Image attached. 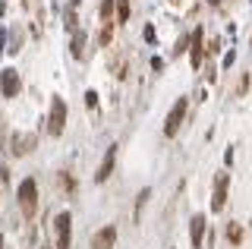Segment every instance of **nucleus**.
I'll use <instances>...</instances> for the list:
<instances>
[{
    "label": "nucleus",
    "mask_w": 252,
    "mask_h": 249,
    "mask_svg": "<svg viewBox=\"0 0 252 249\" xmlns=\"http://www.w3.org/2000/svg\"><path fill=\"white\" fill-rule=\"evenodd\" d=\"M35 145V136H13V155H29Z\"/></svg>",
    "instance_id": "nucleus-11"
},
{
    "label": "nucleus",
    "mask_w": 252,
    "mask_h": 249,
    "mask_svg": "<svg viewBox=\"0 0 252 249\" xmlns=\"http://www.w3.org/2000/svg\"><path fill=\"white\" fill-rule=\"evenodd\" d=\"M202 38H205V32H202V29H195V32H192V51H189V60H192V66L202 63V54H205Z\"/></svg>",
    "instance_id": "nucleus-9"
},
{
    "label": "nucleus",
    "mask_w": 252,
    "mask_h": 249,
    "mask_svg": "<svg viewBox=\"0 0 252 249\" xmlns=\"http://www.w3.org/2000/svg\"><path fill=\"white\" fill-rule=\"evenodd\" d=\"M114 243H117V227H114V224L101 227V230L92 237V249H114Z\"/></svg>",
    "instance_id": "nucleus-6"
},
{
    "label": "nucleus",
    "mask_w": 252,
    "mask_h": 249,
    "mask_svg": "<svg viewBox=\"0 0 252 249\" xmlns=\"http://www.w3.org/2000/svg\"><path fill=\"white\" fill-rule=\"evenodd\" d=\"M189 111V101L186 98H177V104L170 107V114H167V120H164V136H177V129L183 126V117Z\"/></svg>",
    "instance_id": "nucleus-4"
},
{
    "label": "nucleus",
    "mask_w": 252,
    "mask_h": 249,
    "mask_svg": "<svg viewBox=\"0 0 252 249\" xmlns=\"http://www.w3.org/2000/svg\"><path fill=\"white\" fill-rule=\"evenodd\" d=\"M51 136H60L66 129V101L63 98H51V120H47Z\"/></svg>",
    "instance_id": "nucleus-3"
},
{
    "label": "nucleus",
    "mask_w": 252,
    "mask_h": 249,
    "mask_svg": "<svg viewBox=\"0 0 252 249\" xmlns=\"http://www.w3.org/2000/svg\"><path fill=\"white\" fill-rule=\"evenodd\" d=\"M0 249H3V237H0Z\"/></svg>",
    "instance_id": "nucleus-17"
},
{
    "label": "nucleus",
    "mask_w": 252,
    "mask_h": 249,
    "mask_svg": "<svg viewBox=\"0 0 252 249\" xmlns=\"http://www.w3.org/2000/svg\"><path fill=\"white\" fill-rule=\"evenodd\" d=\"M85 104H89V107H94V104H98V98H94V92H89V95H85Z\"/></svg>",
    "instance_id": "nucleus-13"
},
{
    "label": "nucleus",
    "mask_w": 252,
    "mask_h": 249,
    "mask_svg": "<svg viewBox=\"0 0 252 249\" xmlns=\"http://www.w3.org/2000/svg\"><path fill=\"white\" fill-rule=\"evenodd\" d=\"M202 233H205V218H202V215H195V218H192V224H189V240H192V249H199V246H202Z\"/></svg>",
    "instance_id": "nucleus-10"
},
{
    "label": "nucleus",
    "mask_w": 252,
    "mask_h": 249,
    "mask_svg": "<svg viewBox=\"0 0 252 249\" xmlns=\"http://www.w3.org/2000/svg\"><path fill=\"white\" fill-rule=\"evenodd\" d=\"M0 92H3L6 98L19 95V76H16V69H3V73H0Z\"/></svg>",
    "instance_id": "nucleus-7"
},
{
    "label": "nucleus",
    "mask_w": 252,
    "mask_h": 249,
    "mask_svg": "<svg viewBox=\"0 0 252 249\" xmlns=\"http://www.w3.org/2000/svg\"><path fill=\"white\" fill-rule=\"evenodd\" d=\"M208 3H220V0H208Z\"/></svg>",
    "instance_id": "nucleus-16"
},
{
    "label": "nucleus",
    "mask_w": 252,
    "mask_h": 249,
    "mask_svg": "<svg viewBox=\"0 0 252 249\" xmlns=\"http://www.w3.org/2000/svg\"><path fill=\"white\" fill-rule=\"evenodd\" d=\"M54 230H57V249L73 246V218H69V212H60L54 218Z\"/></svg>",
    "instance_id": "nucleus-2"
},
{
    "label": "nucleus",
    "mask_w": 252,
    "mask_h": 249,
    "mask_svg": "<svg viewBox=\"0 0 252 249\" xmlns=\"http://www.w3.org/2000/svg\"><path fill=\"white\" fill-rule=\"evenodd\" d=\"M227 189H230V174L220 170L218 180H215V192H211V212H220L227 205Z\"/></svg>",
    "instance_id": "nucleus-5"
},
{
    "label": "nucleus",
    "mask_w": 252,
    "mask_h": 249,
    "mask_svg": "<svg viewBox=\"0 0 252 249\" xmlns=\"http://www.w3.org/2000/svg\"><path fill=\"white\" fill-rule=\"evenodd\" d=\"M6 183V167H0V186Z\"/></svg>",
    "instance_id": "nucleus-14"
},
{
    "label": "nucleus",
    "mask_w": 252,
    "mask_h": 249,
    "mask_svg": "<svg viewBox=\"0 0 252 249\" xmlns=\"http://www.w3.org/2000/svg\"><path fill=\"white\" fill-rule=\"evenodd\" d=\"M16 199H19L22 215L32 218V215L38 212V183L32 180V177H29V180H22V183H19V192H16Z\"/></svg>",
    "instance_id": "nucleus-1"
},
{
    "label": "nucleus",
    "mask_w": 252,
    "mask_h": 249,
    "mask_svg": "<svg viewBox=\"0 0 252 249\" xmlns=\"http://www.w3.org/2000/svg\"><path fill=\"white\" fill-rule=\"evenodd\" d=\"M69 6H79V0H69Z\"/></svg>",
    "instance_id": "nucleus-15"
},
{
    "label": "nucleus",
    "mask_w": 252,
    "mask_h": 249,
    "mask_svg": "<svg viewBox=\"0 0 252 249\" xmlns=\"http://www.w3.org/2000/svg\"><path fill=\"white\" fill-rule=\"evenodd\" d=\"M114 161H117V142H114V145H107V155H104V161H101V170H98V177H94L98 183H104L107 177L114 174Z\"/></svg>",
    "instance_id": "nucleus-8"
},
{
    "label": "nucleus",
    "mask_w": 252,
    "mask_h": 249,
    "mask_svg": "<svg viewBox=\"0 0 252 249\" xmlns=\"http://www.w3.org/2000/svg\"><path fill=\"white\" fill-rule=\"evenodd\" d=\"M117 6H120V22H126V16H129V3H126V0H117Z\"/></svg>",
    "instance_id": "nucleus-12"
}]
</instances>
